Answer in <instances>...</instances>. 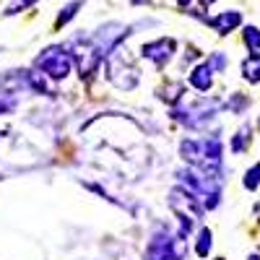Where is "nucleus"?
Masks as SVG:
<instances>
[{
  "instance_id": "1a4fd4ad",
  "label": "nucleus",
  "mask_w": 260,
  "mask_h": 260,
  "mask_svg": "<svg viewBox=\"0 0 260 260\" xmlns=\"http://www.w3.org/2000/svg\"><path fill=\"white\" fill-rule=\"evenodd\" d=\"M242 185H245V190H252V192L260 187V161H257V164H252V167L245 172Z\"/></svg>"
},
{
  "instance_id": "ddd939ff",
  "label": "nucleus",
  "mask_w": 260,
  "mask_h": 260,
  "mask_svg": "<svg viewBox=\"0 0 260 260\" xmlns=\"http://www.w3.org/2000/svg\"><path fill=\"white\" fill-rule=\"evenodd\" d=\"M34 3H37V0H11L8 8H6V16H16V13H21V11L31 8Z\"/></svg>"
},
{
  "instance_id": "f03ea898",
  "label": "nucleus",
  "mask_w": 260,
  "mask_h": 260,
  "mask_svg": "<svg viewBox=\"0 0 260 260\" xmlns=\"http://www.w3.org/2000/svg\"><path fill=\"white\" fill-rule=\"evenodd\" d=\"M175 50H177V42L169 39V37H164V39L146 42V45L141 47V57L151 60V62L156 65V68H164V65L169 62V57L175 55Z\"/></svg>"
},
{
  "instance_id": "39448f33",
  "label": "nucleus",
  "mask_w": 260,
  "mask_h": 260,
  "mask_svg": "<svg viewBox=\"0 0 260 260\" xmlns=\"http://www.w3.org/2000/svg\"><path fill=\"white\" fill-rule=\"evenodd\" d=\"M242 78L250 83H260V55H250L242 60Z\"/></svg>"
},
{
  "instance_id": "0eeeda50",
  "label": "nucleus",
  "mask_w": 260,
  "mask_h": 260,
  "mask_svg": "<svg viewBox=\"0 0 260 260\" xmlns=\"http://www.w3.org/2000/svg\"><path fill=\"white\" fill-rule=\"evenodd\" d=\"M81 8H83V0H73V3H68V6H65V8L60 11V16L55 18V29H62V26L68 24V21H71Z\"/></svg>"
},
{
  "instance_id": "f8f14e48",
  "label": "nucleus",
  "mask_w": 260,
  "mask_h": 260,
  "mask_svg": "<svg viewBox=\"0 0 260 260\" xmlns=\"http://www.w3.org/2000/svg\"><path fill=\"white\" fill-rule=\"evenodd\" d=\"M206 62L211 65L213 73H221V71L226 68V55H224V52H211V57H208Z\"/></svg>"
},
{
  "instance_id": "423d86ee",
  "label": "nucleus",
  "mask_w": 260,
  "mask_h": 260,
  "mask_svg": "<svg viewBox=\"0 0 260 260\" xmlns=\"http://www.w3.org/2000/svg\"><path fill=\"white\" fill-rule=\"evenodd\" d=\"M211 245H213V234L208 226H203L198 232V240H195V255L198 257H208L211 255Z\"/></svg>"
},
{
  "instance_id": "9d476101",
  "label": "nucleus",
  "mask_w": 260,
  "mask_h": 260,
  "mask_svg": "<svg viewBox=\"0 0 260 260\" xmlns=\"http://www.w3.org/2000/svg\"><path fill=\"white\" fill-rule=\"evenodd\" d=\"M247 141H250V127L245 125V127L237 130V136L232 138V151L234 154H242V151L247 148Z\"/></svg>"
},
{
  "instance_id": "f3484780",
  "label": "nucleus",
  "mask_w": 260,
  "mask_h": 260,
  "mask_svg": "<svg viewBox=\"0 0 260 260\" xmlns=\"http://www.w3.org/2000/svg\"><path fill=\"white\" fill-rule=\"evenodd\" d=\"M247 260H260V257H257V255H250V257H247Z\"/></svg>"
},
{
  "instance_id": "2eb2a0df",
  "label": "nucleus",
  "mask_w": 260,
  "mask_h": 260,
  "mask_svg": "<svg viewBox=\"0 0 260 260\" xmlns=\"http://www.w3.org/2000/svg\"><path fill=\"white\" fill-rule=\"evenodd\" d=\"M213 3H216V0H201V6H203V8H208V6H213Z\"/></svg>"
},
{
  "instance_id": "f257e3e1",
  "label": "nucleus",
  "mask_w": 260,
  "mask_h": 260,
  "mask_svg": "<svg viewBox=\"0 0 260 260\" xmlns=\"http://www.w3.org/2000/svg\"><path fill=\"white\" fill-rule=\"evenodd\" d=\"M34 68L50 76L52 81H62V78H68V73L73 68V55L65 47H47L34 60Z\"/></svg>"
},
{
  "instance_id": "20e7f679",
  "label": "nucleus",
  "mask_w": 260,
  "mask_h": 260,
  "mask_svg": "<svg viewBox=\"0 0 260 260\" xmlns=\"http://www.w3.org/2000/svg\"><path fill=\"white\" fill-rule=\"evenodd\" d=\"M187 81H190V86H192L195 91H201V94L211 91V86H213V71H211V65H208V62L195 65Z\"/></svg>"
},
{
  "instance_id": "a211bd4d",
  "label": "nucleus",
  "mask_w": 260,
  "mask_h": 260,
  "mask_svg": "<svg viewBox=\"0 0 260 260\" xmlns=\"http://www.w3.org/2000/svg\"><path fill=\"white\" fill-rule=\"evenodd\" d=\"M257 125H260V120H257Z\"/></svg>"
},
{
  "instance_id": "6e6552de",
  "label": "nucleus",
  "mask_w": 260,
  "mask_h": 260,
  "mask_svg": "<svg viewBox=\"0 0 260 260\" xmlns=\"http://www.w3.org/2000/svg\"><path fill=\"white\" fill-rule=\"evenodd\" d=\"M242 42H245V47L250 50V55H257L260 52V29L257 26H245Z\"/></svg>"
},
{
  "instance_id": "4468645a",
  "label": "nucleus",
  "mask_w": 260,
  "mask_h": 260,
  "mask_svg": "<svg viewBox=\"0 0 260 260\" xmlns=\"http://www.w3.org/2000/svg\"><path fill=\"white\" fill-rule=\"evenodd\" d=\"M130 3H133V6H148L151 0H130Z\"/></svg>"
},
{
  "instance_id": "dca6fc26",
  "label": "nucleus",
  "mask_w": 260,
  "mask_h": 260,
  "mask_svg": "<svg viewBox=\"0 0 260 260\" xmlns=\"http://www.w3.org/2000/svg\"><path fill=\"white\" fill-rule=\"evenodd\" d=\"M177 6H180V8H187V6H190V0H177Z\"/></svg>"
},
{
  "instance_id": "7ed1b4c3",
  "label": "nucleus",
  "mask_w": 260,
  "mask_h": 260,
  "mask_svg": "<svg viewBox=\"0 0 260 260\" xmlns=\"http://www.w3.org/2000/svg\"><path fill=\"white\" fill-rule=\"evenodd\" d=\"M242 24V13L240 11H221L219 16L208 18V26H213V31H219L221 37H226L229 31H234Z\"/></svg>"
},
{
  "instance_id": "9b49d317",
  "label": "nucleus",
  "mask_w": 260,
  "mask_h": 260,
  "mask_svg": "<svg viewBox=\"0 0 260 260\" xmlns=\"http://www.w3.org/2000/svg\"><path fill=\"white\" fill-rule=\"evenodd\" d=\"M182 94H185V86L182 83H169L167 89H164V94H159V96L164 102H169V104H177L182 99Z\"/></svg>"
}]
</instances>
